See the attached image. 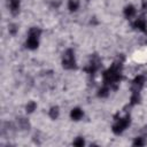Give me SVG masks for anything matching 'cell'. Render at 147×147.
<instances>
[{"instance_id": "8", "label": "cell", "mask_w": 147, "mask_h": 147, "mask_svg": "<svg viewBox=\"0 0 147 147\" xmlns=\"http://www.w3.org/2000/svg\"><path fill=\"white\" fill-rule=\"evenodd\" d=\"M17 123H19L20 129H22V130H29V128H30V123L28 122V120H25L23 117L17 118Z\"/></svg>"}, {"instance_id": "5", "label": "cell", "mask_w": 147, "mask_h": 147, "mask_svg": "<svg viewBox=\"0 0 147 147\" xmlns=\"http://www.w3.org/2000/svg\"><path fill=\"white\" fill-rule=\"evenodd\" d=\"M144 82H145V77L144 76L136 77L134 81H133V91H138L144 85Z\"/></svg>"}, {"instance_id": "10", "label": "cell", "mask_w": 147, "mask_h": 147, "mask_svg": "<svg viewBox=\"0 0 147 147\" xmlns=\"http://www.w3.org/2000/svg\"><path fill=\"white\" fill-rule=\"evenodd\" d=\"M124 14L126 17H132L134 14H136V9L133 6H128L125 9H124Z\"/></svg>"}, {"instance_id": "2", "label": "cell", "mask_w": 147, "mask_h": 147, "mask_svg": "<svg viewBox=\"0 0 147 147\" xmlns=\"http://www.w3.org/2000/svg\"><path fill=\"white\" fill-rule=\"evenodd\" d=\"M129 124H130V116L126 115L124 118H122V120H120V121L116 122V124L113 126V132L116 133V134H120V133H122L124 131V129Z\"/></svg>"}, {"instance_id": "19", "label": "cell", "mask_w": 147, "mask_h": 147, "mask_svg": "<svg viewBox=\"0 0 147 147\" xmlns=\"http://www.w3.org/2000/svg\"><path fill=\"white\" fill-rule=\"evenodd\" d=\"M142 9L147 11V0H144V1H142Z\"/></svg>"}, {"instance_id": "16", "label": "cell", "mask_w": 147, "mask_h": 147, "mask_svg": "<svg viewBox=\"0 0 147 147\" xmlns=\"http://www.w3.org/2000/svg\"><path fill=\"white\" fill-rule=\"evenodd\" d=\"M19 31V28H17V25L16 24H12V25H9V33L11 35H16V32Z\"/></svg>"}, {"instance_id": "11", "label": "cell", "mask_w": 147, "mask_h": 147, "mask_svg": "<svg viewBox=\"0 0 147 147\" xmlns=\"http://www.w3.org/2000/svg\"><path fill=\"white\" fill-rule=\"evenodd\" d=\"M40 33H41V31H40V29H38V28H31V29L29 30V36H31V37L38 38V37L40 36Z\"/></svg>"}, {"instance_id": "15", "label": "cell", "mask_w": 147, "mask_h": 147, "mask_svg": "<svg viewBox=\"0 0 147 147\" xmlns=\"http://www.w3.org/2000/svg\"><path fill=\"white\" fill-rule=\"evenodd\" d=\"M36 107H37L36 102H33V101L29 102V104L27 105V107H25V109H27V113H32V112L36 109Z\"/></svg>"}, {"instance_id": "18", "label": "cell", "mask_w": 147, "mask_h": 147, "mask_svg": "<svg viewBox=\"0 0 147 147\" xmlns=\"http://www.w3.org/2000/svg\"><path fill=\"white\" fill-rule=\"evenodd\" d=\"M74 145H75V146H78V147L83 146V145H84V140H83V138H77L75 141H74Z\"/></svg>"}, {"instance_id": "13", "label": "cell", "mask_w": 147, "mask_h": 147, "mask_svg": "<svg viewBox=\"0 0 147 147\" xmlns=\"http://www.w3.org/2000/svg\"><path fill=\"white\" fill-rule=\"evenodd\" d=\"M49 116L53 120L57 118V116H59V108L57 107H52L51 110H49Z\"/></svg>"}, {"instance_id": "12", "label": "cell", "mask_w": 147, "mask_h": 147, "mask_svg": "<svg viewBox=\"0 0 147 147\" xmlns=\"http://www.w3.org/2000/svg\"><path fill=\"white\" fill-rule=\"evenodd\" d=\"M130 101H131V105H136V104H138V102L140 101V97H139V94H138V91H133Z\"/></svg>"}, {"instance_id": "7", "label": "cell", "mask_w": 147, "mask_h": 147, "mask_svg": "<svg viewBox=\"0 0 147 147\" xmlns=\"http://www.w3.org/2000/svg\"><path fill=\"white\" fill-rule=\"evenodd\" d=\"M133 27L137 28V29H139V30H141V31H145L146 30V21H145V19H142V17L138 19L133 23Z\"/></svg>"}, {"instance_id": "14", "label": "cell", "mask_w": 147, "mask_h": 147, "mask_svg": "<svg viewBox=\"0 0 147 147\" xmlns=\"http://www.w3.org/2000/svg\"><path fill=\"white\" fill-rule=\"evenodd\" d=\"M108 93H109V89L107 86H105V88H102V89L99 90L98 96L101 97V98H106V97H108Z\"/></svg>"}, {"instance_id": "3", "label": "cell", "mask_w": 147, "mask_h": 147, "mask_svg": "<svg viewBox=\"0 0 147 147\" xmlns=\"http://www.w3.org/2000/svg\"><path fill=\"white\" fill-rule=\"evenodd\" d=\"M9 7L13 15H16L20 9V0H9Z\"/></svg>"}, {"instance_id": "17", "label": "cell", "mask_w": 147, "mask_h": 147, "mask_svg": "<svg viewBox=\"0 0 147 147\" xmlns=\"http://www.w3.org/2000/svg\"><path fill=\"white\" fill-rule=\"evenodd\" d=\"M133 145L134 146H144L145 145V141L142 138H137L134 141H133Z\"/></svg>"}, {"instance_id": "6", "label": "cell", "mask_w": 147, "mask_h": 147, "mask_svg": "<svg viewBox=\"0 0 147 147\" xmlns=\"http://www.w3.org/2000/svg\"><path fill=\"white\" fill-rule=\"evenodd\" d=\"M70 116H71V118H72L74 121H78V120H81V118L83 117V112H82V109H80V108H75V109L71 110Z\"/></svg>"}, {"instance_id": "1", "label": "cell", "mask_w": 147, "mask_h": 147, "mask_svg": "<svg viewBox=\"0 0 147 147\" xmlns=\"http://www.w3.org/2000/svg\"><path fill=\"white\" fill-rule=\"evenodd\" d=\"M62 64L65 69H75L76 68V62H75V57H74L72 49H67V52L64 53V56H63Z\"/></svg>"}, {"instance_id": "9", "label": "cell", "mask_w": 147, "mask_h": 147, "mask_svg": "<svg viewBox=\"0 0 147 147\" xmlns=\"http://www.w3.org/2000/svg\"><path fill=\"white\" fill-rule=\"evenodd\" d=\"M80 7V0H69L68 3V8L71 12H76Z\"/></svg>"}, {"instance_id": "4", "label": "cell", "mask_w": 147, "mask_h": 147, "mask_svg": "<svg viewBox=\"0 0 147 147\" xmlns=\"http://www.w3.org/2000/svg\"><path fill=\"white\" fill-rule=\"evenodd\" d=\"M27 47L30 49H36L38 47V38L29 36V38L27 40Z\"/></svg>"}]
</instances>
